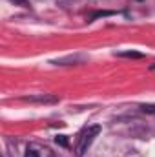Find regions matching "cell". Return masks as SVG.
Masks as SVG:
<instances>
[{"label":"cell","mask_w":155,"mask_h":157,"mask_svg":"<svg viewBox=\"0 0 155 157\" xmlns=\"http://www.w3.org/2000/svg\"><path fill=\"white\" fill-rule=\"evenodd\" d=\"M99 132H100L99 126H88L86 130L80 132V135H78V139H77V146H75V152H77L78 157H82L88 152V148L91 146V143L99 135Z\"/></svg>","instance_id":"obj_1"},{"label":"cell","mask_w":155,"mask_h":157,"mask_svg":"<svg viewBox=\"0 0 155 157\" xmlns=\"http://www.w3.org/2000/svg\"><path fill=\"white\" fill-rule=\"evenodd\" d=\"M24 157H55V155L47 146L39 144V143H29L26 146V155Z\"/></svg>","instance_id":"obj_2"},{"label":"cell","mask_w":155,"mask_h":157,"mask_svg":"<svg viewBox=\"0 0 155 157\" xmlns=\"http://www.w3.org/2000/svg\"><path fill=\"white\" fill-rule=\"evenodd\" d=\"M142 112H146V113H155V104H144V106H142Z\"/></svg>","instance_id":"obj_3"},{"label":"cell","mask_w":155,"mask_h":157,"mask_svg":"<svg viewBox=\"0 0 155 157\" xmlns=\"http://www.w3.org/2000/svg\"><path fill=\"white\" fill-rule=\"evenodd\" d=\"M120 55H122V57H135V59L141 57V53H133V51H131V53H130V51H128V53H120Z\"/></svg>","instance_id":"obj_4"}]
</instances>
